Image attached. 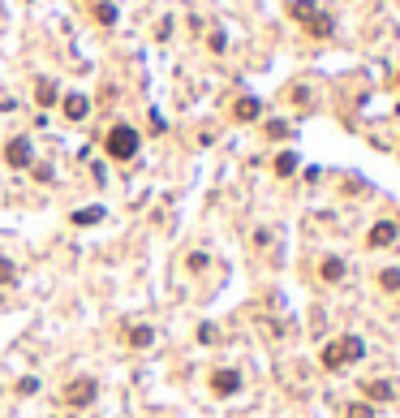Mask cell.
I'll use <instances>...</instances> for the list:
<instances>
[{
    "instance_id": "cb8c5ba5",
    "label": "cell",
    "mask_w": 400,
    "mask_h": 418,
    "mask_svg": "<svg viewBox=\"0 0 400 418\" xmlns=\"http://www.w3.org/2000/svg\"><path fill=\"white\" fill-rule=\"evenodd\" d=\"M18 388H22V392H26V397H30V392H39V380H30V375H26V380H22V384H18Z\"/></svg>"
},
{
    "instance_id": "9c48e42d",
    "label": "cell",
    "mask_w": 400,
    "mask_h": 418,
    "mask_svg": "<svg viewBox=\"0 0 400 418\" xmlns=\"http://www.w3.org/2000/svg\"><path fill=\"white\" fill-rule=\"evenodd\" d=\"M258 113H263V103H258L254 95H241V99L233 103V117H237V121H258Z\"/></svg>"
},
{
    "instance_id": "ba28073f",
    "label": "cell",
    "mask_w": 400,
    "mask_h": 418,
    "mask_svg": "<svg viewBox=\"0 0 400 418\" xmlns=\"http://www.w3.org/2000/svg\"><path fill=\"white\" fill-rule=\"evenodd\" d=\"M302 26H306V35H314V39H327V35L336 30V22H331V13H323V9H314V13H310V18H306Z\"/></svg>"
},
{
    "instance_id": "5b68a950",
    "label": "cell",
    "mask_w": 400,
    "mask_h": 418,
    "mask_svg": "<svg viewBox=\"0 0 400 418\" xmlns=\"http://www.w3.org/2000/svg\"><path fill=\"white\" fill-rule=\"evenodd\" d=\"M5 164H9V169H30V138H26V134L9 138V147H5Z\"/></svg>"
},
{
    "instance_id": "7c38bea8",
    "label": "cell",
    "mask_w": 400,
    "mask_h": 418,
    "mask_svg": "<svg viewBox=\"0 0 400 418\" xmlns=\"http://www.w3.org/2000/svg\"><path fill=\"white\" fill-rule=\"evenodd\" d=\"M125 337H130V345H134V349H151V345H155V328H147V324H134Z\"/></svg>"
},
{
    "instance_id": "3957f363",
    "label": "cell",
    "mask_w": 400,
    "mask_h": 418,
    "mask_svg": "<svg viewBox=\"0 0 400 418\" xmlns=\"http://www.w3.org/2000/svg\"><path fill=\"white\" fill-rule=\"evenodd\" d=\"M61 397H65V405H69V409H86V405L99 397V380H95V375H74V380L65 384V392H61Z\"/></svg>"
},
{
    "instance_id": "ffe728a7",
    "label": "cell",
    "mask_w": 400,
    "mask_h": 418,
    "mask_svg": "<svg viewBox=\"0 0 400 418\" xmlns=\"http://www.w3.org/2000/svg\"><path fill=\"white\" fill-rule=\"evenodd\" d=\"M345 418H375V405H366V401H353V405H345Z\"/></svg>"
},
{
    "instance_id": "d4e9b609",
    "label": "cell",
    "mask_w": 400,
    "mask_h": 418,
    "mask_svg": "<svg viewBox=\"0 0 400 418\" xmlns=\"http://www.w3.org/2000/svg\"><path fill=\"white\" fill-rule=\"evenodd\" d=\"M396 82H400V78H396Z\"/></svg>"
},
{
    "instance_id": "2e32d148",
    "label": "cell",
    "mask_w": 400,
    "mask_h": 418,
    "mask_svg": "<svg viewBox=\"0 0 400 418\" xmlns=\"http://www.w3.org/2000/svg\"><path fill=\"white\" fill-rule=\"evenodd\" d=\"M69 220H74L78 229H82V225H99V220H103V207H82V212H74Z\"/></svg>"
},
{
    "instance_id": "603a6c76",
    "label": "cell",
    "mask_w": 400,
    "mask_h": 418,
    "mask_svg": "<svg viewBox=\"0 0 400 418\" xmlns=\"http://www.w3.org/2000/svg\"><path fill=\"white\" fill-rule=\"evenodd\" d=\"M30 173H35V181H52V169H43V164H30Z\"/></svg>"
},
{
    "instance_id": "6da1fadb",
    "label": "cell",
    "mask_w": 400,
    "mask_h": 418,
    "mask_svg": "<svg viewBox=\"0 0 400 418\" xmlns=\"http://www.w3.org/2000/svg\"><path fill=\"white\" fill-rule=\"evenodd\" d=\"M366 358V341L362 337H336V341H327L323 345V367L327 371H340V367H349V362H362Z\"/></svg>"
},
{
    "instance_id": "d6986e66",
    "label": "cell",
    "mask_w": 400,
    "mask_h": 418,
    "mask_svg": "<svg viewBox=\"0 0 400 418\" xmlns=\"http://www.w3.org/2000/svg\"><path fill=\"white\" fill-rule=\"evenodd\" d=\"M13 281H18L13 259H5V254H0V289H5V285H13Z\"/></svg>"
},
{
    "instance_id": "e0dca14e",
    "label": "cell",
    "mask_w": 400,
    "mask_h": 418,
    "mask_svg": "<svg viewBox=\"0 0 400 418\" xmlns=\"http://www.w3.org/2000/svg\"><path fill=\"white\" fill-rule=\"evenodd\" d=\"M314 9H319L314 0H293V5H289V18H293V22H306V18H310Z\"/></svg>"
},
{
    "instance_id": "5bb4252c",
    "label": "cell",
    "mask_w": 400,
    "mask_h": 418,
    "mask_svg": "<svg viewBox=\"0 0 400 418\" xmlns=\"http://www.w3.org/2000/svg\"><path fill=\"white\" fill-rule=\"evenodd\" d=\"M366 397L370 401H392V384L387 380H366Z\"/></svg>"
},
{
    "instance_id": "44dd1931",
    "label": "cell",
    "mask_w": 400,
    "mask_h": 418,
    "mask_svg": "<svg viewBox=\"0 0 400 418\" xmlns=\"http://www.w3.org/2000/svg\"><path fill=\"white\" fill-rule=\"evenodd\" d=\"M198 341L211 345V341H215V324H198Z\"/></svg>"
},
{
    "instance_id": "7402d4cb",
    "label": "cell",
    "mask_w": 400,
    "mask_h": 418,
    "mask_svg": "<svg viewBox=\"0 0 400 418\" xmlns=\"http://www.w3.org/2000/svg\"><path fill=\"white\" fill-rule=\"evenodd\" d=\"M267 134H271V138H284V134H289V125H284V121H271Z\"/></svg>"
},
{
    "instance_id": "30bf717a",
    "label": "cell",
    "mask_w": 400,
    "mask_h": 418,
    "mask_svg": "<svg viewBox=\"0 0 400 418\" xmlns=\"http://www.w3.org/2000/svg\"><path fill=\"white\" fill-rule=\"evenodd\" d=\"M56 99H61L56 82H52V78H39V82H35V103H39V108H52Z\"/></svg>"
},
{
    "instance_id": "ac0fdd59",
    "label": "cell",
    "mask_w": 400,
    "mask_h": 418,
    "mask_svg": "<svg viewBox=\"0 0 400 418\" xmlns=\"http://www.w3.org/2000/svg\"><path fill=\"white\" fill-rule=\"evenodd\" d=\"M379 285H383L387 293H400V268H383V272H379Z\"/></svg>"
},
{
    "instance_id": "277c9868",
    "label": "cell",
    "mask_w": 400,
    "mask_h": 418,
    "mask_svg": "<svg viewBox=\"0 0 400 418\" xmlns=\"http://www.w3.org/2000/svg\"><path fill=\"white\" fill-rule=\"evenodd\" d=\"M211 392H215V397H237V392H241V375H237L233 367L211 371Z\"/></svg>"
},
{
    "instance_id": "7a4b0ae2",
    "label": "cell",
    "mask_w": 400,
    "mask_h": 418,
    "mask_svg": "<svg viewBox=\"0 0 400 418\" xmlns=\"http://www.w3.org/2000/svg\"><path fill=\"white\" fill-rule=\"evenodd\" d=\"M138 147H142V138H138V130H134V125H112V130L103 134V151H108L117 164L134 160V155H138Z\"/></svg>"
},
{
    "instance_id": "9a60e30c",
    "label": "cell",
    "mask_w": 400,
    "mask_h": 418,
    "mask_svg": "<svg viewBox=\"0 0 400 418\" xmlns=\"http://www.w3.org/2000/svg\"><path fill=\"white\" fill-rule=\"evenodd\" d=\"M293 173H297V155H293V151L275 155V177H293Z\"/></svg>"
},
{
    "instance_id": "4fadbf2b",
    "label": "cell",
    "mask_w": 400,
    "mask_h": 418,
    "mask_svg": "<svg viewBox=\"0 0 400 418\" xmlns=\"http://www.w3.org/2000/svg\"><path fill=\"white\" fill-rule=\"evenodd\" d=\"M95 22L99 26H117V5H112V0H95Z\"/></svg>"
},
{
    "instance_id": "8992f818",
    "label": "cell",
    "mask_w": 400,
    "mask_h": 418,
    "mask_svg": "<svg viewBox=\"0 0 400 418\" xmlns=\"http://www.w3.org/2000/svg\"><path fill=\"white\" fill-rule=\"evenodd\" d=\"M61 113H65L69 121H86V117H91V99H86L82 91H69V95L61 99Z\"/></svg>"
},
{
    "instance_id": "52a82bcc",
    "label": "cell",
    "mask_w": 400,
    "mask_h": 418,
    "mask_svg": "<svg viewBox=\"0 0 400 418\" xmlns=\"http://www.w3.org/2000/svg\"><path fill=\"white\" fill-rule=\"evenodd\" d=\"M396 237H400V229H396L392 220H379V225H370V233H366V246L383 250V246H396Z\"/></svg>"
},
{
    "instance_id": "8fae6325",
    "label": "cell",
    "mask_w": 400,
    "mask_h": 418,
    "mask_svg": "<svg viewBox=\"0 0 400 418\" xmlns=\"http://www.w3.org/2000/svg\"><path fill=\"white\" fill-rule=\"evenodd\" d=\"M345 272H349V268H345V259H336V254H331V259H323V268H319V276H323L327 285L345 281Z\"/></svg>"
}]
</instances>
